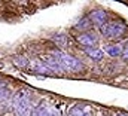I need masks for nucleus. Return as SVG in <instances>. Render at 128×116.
Masks as SVG:
<instances>
[{
	"label": "nucleus",
	"instance_id": "ddd939ff",
	"mask_svg": "<svg viewBox=\"0 0 128 116\" xmlns=\"http://www.w3.org/2000/svg\"><path fill=\"white\" fill-rule=\"evenodd\" d=\"M6 100H9V89L6 84L0 79V101H6Z\"/></svg>",
	"mask_w": 128,
	"mask_h": 116
},
{
	"label": "nucleus",
	"instance_id": "9d476101",
	"mask_svg": "<svg viewBox=\"0 0 128 116\" xmlns=\"http://www.w3.org/2000/svg\"><path fill=\"white\" fill-rule=\"evenodd\" d=\"M74 28L80 30V31H84V33H86L88 30L91 28V21H90V18H88V16H82V18L76 22Z\"/></svg>",
	"mask_w": 128,
	"mask_h": 116
},
{
	"label": "nucleus",
	"instance_id": "0eeeda50",
	"mask_svg": "<svg viewBox=\"0 0 128 116\" xmlns=\"http://www.w3.org/2000/svg\"><path fill=\"white\" fill-rule=\"evenodd\" d=\"M33 116H55V113H54V110L46 103H40L33 110Z\"/></svg>",
	"mask_w": 128,
	"mask_h": 116
},
{
	"label": "nucleus",
	"instance_id": "20e7f679",
	"mask_svg": "<svg viewBox=\"0 0 128 116\" xmlns=\"http://www.w3.org/2000/svg\"><path fill=\"white\" fill-rule=\"evenodd\" d=\"M88 18H90L91 24H94L97 27H101V26H104V24L107 22L109 15H107V12L103 10V9H94V10L88 15Z\"/></svg>",
	"mask_w": 128,
	"mask_h": 116
},
{
	"label": "nucleus",
	"instance_id": "dca6fc26",
	"mask_svg": "<svg viewBox=\"0 0 128 116\" xmlns=\"http://www.w3.org/2000/svg\"><path fill=\"white\" fill-rule=\"evenodd\" d=\"M116 116H128V115H125V113H119V115H116Z\"/></svg>",
	"mask_w": 128,
	"mask_h": 116
},
{
	"label": "nucleus",
	"instance_id": "39448f33",
	"mask_svg": "<svg viewBox=\"0 0 128 116\" xmlns=\"http://www.w3.org/2000/svg\"><path fill=\"white\" fill-rule=\"evenodd\" d=\"M98 40L96 33H91V31H86V33H82L80 36H78V43L82 45L85 49L86 48H94Z\"/></svg>",
	"mask_w": 128,
	"mask_h": 116
},
{
	"label": "nucleus",
	"instance_id": "f257e3e1",
	"mask_svg": "<svg viewBox=\"0 0 128 116\" xmlns=\"http://www.w3.org/2000/svg\"><path fill=\"white\" fill-rule=\"evenodd\" d=\"M12 109L15 116H32L33 106L30 94L27 91H18L12 98Z\"/></svg>",
	"mask_w": 128,
	"mask_h": 116
},
{
	"label": "nucleus",
	"instance_id": "f03ea898",
	"mask_svg": "<svg viewBox=\"0 0 128 116\" xmlns=\"http://www.w3.org/2000/svg\"><path fill=\"white\" fill-rule=\"evenodd\" d=\"M52 57L57 60V62L60 64L61 70L66 72H70V73H79L84 70V64L79 58L73 57V55H68L66 52L61 51H54L52 52Z\"/></svg>",
	"mask_w": 128,
	"mask_h": 116
},
{
	"label": "nucleus",
	"instance_id": "9b49d317",
	"mask_svg": "<svg viewBox=\"0 0 128 116\" xmlns=\"http://www.w3.org/2000/svg\"><path fill=\"white\" fill-rule=\"evenodd\" d=\"M33 70H34L36 73H39V74H49V73H51V72H49V68L46 67V64H45V62H42V61L34 62V64H33Z\"/></svg>",
	"mask_w": 128,
	"mask_h": 116
},
{
	"label": "nucleus",
	"instance_id": "4468645a",
	"mask_svg": "<svg viewBox=\"0 0 128 116\" xmlns=\"http://www.w3.org/2000/svg\"><path fill=\"white\" fill-rule=\"evenodd\" d=\"M55 43L58 46H66V36L64 34H57L55 36Z\"/></svg>",
	"mask_w": 128,
	"mask_h": 116
},
{
	"label": "nucleus",
	"instance_id": "6e6552de",
	"mask_svg": "<svg viewBox=\"0 0 128 116\" xmlns=\"http://www.w3.org/2000/svg\"><path fill=\"white\" fill-rule=\"evenodd\" d=\"M43 62L46 64V67L49 68V72H51V73H61V72H63V70H61V67H60V64L57 62V60L52 57V55H51V57H46Z\"/></svg>",
	"mask_w": 128,
	"mask_h": 116
},
{
	"label": "nucleus",
	"instance_id": "f8f14e48",
	"mask_svg": "<svg viewBox=\"0 0 128 116\" xmlns=\"http://www.w3.org/2000/svg\"><path fill=\"white\" fill-rule=\"evenodd\" d=\"M106 54H109L110 57H118L122 54V48L119 45H107L106 46Z\"/></svg>",
	"mask_w": 128,
	"mask_h": 116
},
{
	"label": "nucleus",
	"instance_id": "2eb2a0df",
	"mask_svg": "<svg viewBox=\"0 0 128 116\" xmlns=\"http://www.w3.org/2000/svg\"><path fill=\"white\" fill-rule=\"evenodd\" d=\"M122 57H124V60L128 61V45L125 46V48H122Z\"/></svg>",
	"mask_w": 128,
	"mask_h": 116
},
{
	"label": "nucleus",
	"instance_id": "7ed1b4c3",
	"mask_svg": "<svg viewBox=\"0 0 128 116\" xmlns=\"http://www.w3.org/2000/svg\"><path fill=\"white\" fill-rule=\"evenodd\" d=\"M100 33L106 39H116L127 33V26L121 21H110L100 27Z\"/></svg>",
	"mask_w": 128,
	"mask_h": 116
},
{
	"label": "nucleus",
	"instance_id": "1a4fd4ad",
	"mask_svg": "<svg viewBox=\"0 0 128 116\" xmlns=\"http://www.w3.org/2000/svg\"><path fill=\"white\" fill-rule=\"evenodd\" d=\"M85 54L91 58V60H96V61H100L101 58L104 57V52L101 49H98V48H86L85 49Z\"/></svg>",
	"mask_w": 128,
	"mask_h": 116
},
{
	"label": "nucleus",
	"instance_id": "423d86ee",
	"mask_svg": "<svg viewBox=\"0 0 128 116\" xmlns=\"http://www.w3.org/2000/svg\"><path fill=\"white\" fill-rule=\"evenodd\" d=\"M67 116H91V113H90V110H88L85 106H82V104H74V106H72V107L68 109Z\"/></svg>",
	"mask_w": 128,
	"mask_h": 116
}]
</instances>
